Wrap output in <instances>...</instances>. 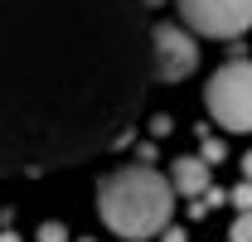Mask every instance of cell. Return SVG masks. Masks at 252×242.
<instances>
[{
	"mask_svg": "<svg viewBox=\"0 0 252 242\" xmlns=\"http://www.w3.org/2000/svg\"><path fill=\"white\" fill-rule=\"evenodd\" d=\"M170 209H175V184L165 175H156L151 165L112 170L107 180L97 184V213L126 242L156 238L160 228L170 223Z\"/></svg>",
	"mask_w": 252,
	"mask_h": 242,
	"instance_id": "7a4b0ae2",
	"label": "cell"
},
{
	"mask_svg": "<svg viewBox=\"0 0 252 242\" xmlns=\"http://www.w3.org/2000/svg\"><path fill=\"white\" fill-rule=\"evenodd\" d=\"M151 44H156V78L160 83H180V78H189L199 68V49H194V34L189 30L156 25Z\"/></svg>",
	"mask_w": 252,
	"mask_h": 242,
	"instance_id": "5b68a950",
	"label": "cell"
},
{
	"mask_svg": "<svg viewBox=\"0 0 252 242\" xmlns=\"http://www.w3.org/2000/svg\"><path fill=\"white\" fill-rule=\"evenodd\" d=\"M0 242H20V233H10V228H5V233H0Z\"/></svg>",
	"mask_w": 252,
	"mask_h": 242,
	"instance_id": "5bb4252c",
	"label": "cell"
},
{
	"mask_svg": "<svg viewBox=\"0 0 252 242\" xmlns=\"http://www.w3.org/2000/svg\"><path fill=\"white\" fill-rule=\"evenodd\" d=\"M39 242H68V228H63L59 218L54 223H39Z\"/></svg>",
	"mask_w": 252,
	"mask_h": 242,
	"instance_id": "ba28073f",
	"label": "cell"
},
{
	"mask_svg": "<svg viewBox=\"0 0 252 242\" xmlns=\"http://www.w3.org/2000/svg\"><path fill=\"white\" fill-rule=\"evenodd\" d=\"M180 15L194 34L209 39H238L252 30V0H180Z\"/></svg>",
	"mask_w": 252,
	"mask_h": 242,
	"instance_id": "277c9868",
	"label": "cell"
},
{
	"mask_svg": "<svg viewBox=\"0 0 252 242\" xmlns=\"http://www.w3.org/2000/svg\"><path fill=\"white\" fill-rule=\"evenodd\" d=\"M204 160H209V165L223 160V141H209V131H204Z\"/></svg>",
	"mask_w": 252,
	"mask_h": 242,
	"instance_id": "30bf717a",
	"label": "cell"
},
{
	"mask_svg": "<svg viewBox=\"0 0 252 242\" xmlns=\"http://www.w3.org/2000/svg\"><path fill=\"white\" fill-rule=\"evenodd\" d=\"M228 242H252V213H238V223H233Z\"/></svg>",
	"mask_w": 252,
	"mask_h": 242,
	"instance_id": "9c48e42d",
	"label": "cell"
},
{
	"mask_svg": "<svg viewBox=\"0 0 252 242\" xmlns=\"http://www.w3.org/2000/svg\"><path fill=\"white\" fill-rule=\"evenodd\" d=\"M83 242H93V238H83Z\"/></svg>",
	"mask_w": 252,
	"mask_h": 242,
	"instance_id": "2e32d148",
	"label": "cell"
},
{
	"mask_svg": "<svg viewBox=\"0 0 252 242\" xmlns=\"http://www.w3.org/2000/svg\"><path fill=\"white\" fill-rule=\"evenodd\" d=\"M209 117L219 121L223 131H252V63H223L209 78Z\"/></svg>",
	"mask_w": 252,
	"mask_h": 242,
	"instance_id": "3957f363",
	"label": "cell"
},
{
	"mask_svg": "<svg viewBox=\"0 0 252 242\" xmlns=\"http://www.w3.org/2000/svg\"><path fill=\"white\" fill-rule=\"evenodd\" d=\"M165 242H185V228H170V233H165Z\"/></svg>",
	"mask_w": 252,
	"mask_h": 242,
	"instance_id": "7c38bea8",
	"label": "cell"
},
{
	"mask_svg": "<svg viewBox=\"0 0 252 242\" xmlns=\"http://www.w3.org/2000/svg\"><path fill=\"white\" fill-rule=\"evenodd\" d=\"M228 199H233V209H238V213H252V180H243Z\"/></svg>",
	"mask_w": 252,
	"mask_h": 242,
	"instance_id": "52a82bcc",
	"label": "cell"
},
{
	"mask_svg": "<svg viewBox=\"0 0 252 242\" xmlns=\"http://www.w3.org/2000/svg\"><path fill=\"white\" fill-rule=\"evenodd\" d=\"M141 0H0V180L122 146L156 78Z\"/></svg>",
	"mask_w": 252,
	"mask_h": 242,
	"instance_id": "6da1fadb",
	"label": "cell"
},
{
	"mask_svg": "<svg viewBox=\"0 0 252 242\" xmlns=\"http://www.w3.org/2000/svg\"><path fill=\"white\" fill-rule=\"evenodd\" d=\"M209 160L204 155H180L175 165H170V184H175V194H189V199H199V194H209L214 184H209Z\"/></svg>",
	"mask_w": 252,
	"mask_h": 242,
	"instance_id": "8992f818",
	"label": "cell"
},
{
	"mask_svg": "<svg viewBox=\"0 0 252 242\" xmlns=\"http://www.w3.org/2000/svg\"><path fill=\"white\" fill-rule=\"evenodd\" d=\"M243 180H252V151L243 155Z\"/></svg>",
	"mask_w": 252,
	"mask_h": 242,
	"instance_id": "4fadbf2b",
	"label": "cell"
},
{
	"mask_svg": "<svg viewBox=\"0 0 252 242\" xmlns=\"http://www.w3.org/2000/svg\"><path fill=\"white\" fill-rule=\"evenodd\" d=\"M170 126H175L170 117H156V121H151V131H156V136H170Z\"/></svg>",
	"mask_w": 252,
	"mask_h": 242,
	"instance_id": "8fae6325",
	"label": "cell"
},
{
	"mask_svg": "<svg viewBox=\"0 0 252 242\" xmlns=\"http://www.w3.org/2000/svg\"><path fill=\"white\" fill-rule=\"evenodd\" d=\"M141 5H146V10H156V5H165V0H141Z\"/></svg>",
	"mask_w": 252,
	"mask_h": 242,
	"instance_id": "9a60e30c",
	"label": "cell"
}]
</instances>
